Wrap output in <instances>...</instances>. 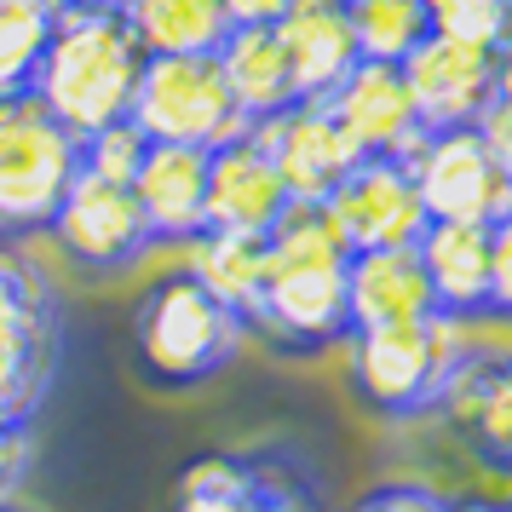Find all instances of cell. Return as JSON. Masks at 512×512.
<instances>
[{
	"mask_svg": "<svg viewBox=\"0 0 512 512\" xmlns=\"http://www.w3.org/2000/svg\"><path fill=\"white\" fill-rule=\"evenodd\" d=\"M346 265H351V248L328 225V213L311 208V202H294L282 213L277 231L265 236L259 300L248 305L242 323L259 328L265 346L288 351V357H311V351L351 340Z\"/></svg>",
	"mask_w": 512,
	"mask_h": 512,
	"instance_id": "obj_1",
	"label": "cell"
},
{
	"mask_svg": "<svg viewBox=\"0 0 512 512\" xmlns=\"http://www.w3.org/2000/svg\"><path fill=\"white\" fill-rule=\"evenodd\" d=\"M144 58H150V47L139 41L127 6L58 0L47 58H41V75H35V98L81 139V133H93L104 121H121L133 110Z\"/></svg>",
	"mask_w": 512,
	"mask_h": 512,
	"instance_id": "obj_2",
	"label": "cell"
},
{
	"mask_svg": "<svg viewBox=\"0 0 512 512\" xmlns=\"http://www.w3.org/2000/svg\"><path fill=\"white\" fill-rule=\"evenodd\" d=\"M242 311L225 305L196 271H167L144 288L133 311V357L150 386L162 392H190L208 386L242 346Z\"/></svg>",
	"mask_w": 512,
	"mask_h": 512,
	"instance_id": "obj_3",
	"label": "cell"
},
{
	"mask_svg": "<svg viewBox=\"0 0 512 512\" xmlns=\"http://www.w3.org/2000/svg\"><path fill=\"white\" fill-rule=\"evenodd\" d=\"M466 334L455 317H420L397 328L351 334V386L386 420H415L438 409L455 369L466 363Z\"/></svg>",
	"mask_w": 512,
	"mask_h": 512,
	"instance_id": "obj_4",
	"label": "cell"
},
{
	"mask_svg": "<svg viewBox=\"0 0 512 512\" xmlns=\"http://www.w3.org/2000/svg\"><path fill=\"white\" fill-rule=\"evenodd\" d=\"M81 173V139L35 93L0 98V236L52 225L64 190Z\"/></svg>",
	"mask_w": 512,
	"mask_h": 512,
	"instance_id": "obj_5",
	"label": "cell"
},
{
	"mask_svg": "<svg viewBox=\"0 0 512 512\" xmlns=\"http://www.w3.org/2000/svg\"><path fill=\"white\" fill-rule=\"evenodd\" d=\"M127 116L139 121L150 144H208V150L248 127L219 52H150Z\"/></svg>",
	"mask_w": 512,
	"mask_h": 512,
	"instance_id": "obj_6",
	"label": "cell"
},
{
	"mask_svg": "<svg viewBox=\"0 0 512 512\" xmlns=\"http://www.w3.org/2000/svg\"><path fill=\"white\" fill-rule=\"evenodd\" d=\"M64 357L58 294L24 259L0 254V420L35 426Z\"/></svg>",
	"mask_w": 512,
	"mask_h": 512,
	"instance_id": "obj_7",
	"label": "cell"
},
{
	"mask_svg": "<svg viewBox=\"0 0 512 512\" xmlns=\"http://www.w3.org/2000/svg\"><path fill=\"white\" fill-rule=\"evenodd\" d=\"M47 236L70 254V265L93 271V277H116V271H133L156 236H150V219H144L133 185H116V179H98V173H75V185L64 190V202L52 213Z\"/></svg>",
	"mask_w": 512,
	"mask_h": 512,
	"instance_id": "obj_8",
	"label": "cell"
},
{
	"mask_svg": "<svg viewBox=\"0 0 512 512\" xmlns=\"http://www.w3.org/2000/svg\"><path fill=\"white\" fill-rule=\"evenodd\" d=\"M409 173L426 219H478L495 225L512 208V173L495 162L478 127H432L409 150Z\"/></svg>",
	"mask_w": 512,
	"mask_h": 512,
	"instance_id": "obj_9",
	"label": "cell"
},
{
	"mask_svg": "<svg viewBox=\"0 0 512 512\" xmlns=\"http://www.w3.org/2000/svg\"><path fill=\"white\" fill-rule=\"evenodd\" d=\"M317 208L328 213V225L340 231L351 254H363V248H415L420 231L432 225L403 156H363L340 179V190Z\"/></svg>",
	"mask_w": 512,
	"mask_h": 512,
	"instance_id": "obj_10",
	"label": "cell"
},
{
	"mask_svg": "<svg viewBox=\"0 0 512 512\" xmlns=\"http://www.w3.org/2000/svg\"><path fill=\"white\" fill-rule=\"evenodd\" d=\"M294 196L254 127L208 150V236H271Z\"/></svg>",
	"mask_w": 512,
	"mask_h": 512,
	"instance_id": "obj_11",
	"label": "cell"
},
{
	"mask_svg": "<svg viewBox=\"0 0 512 512\" xmlns=\"http://www.w3.org/2000/svg\"><path fill=\"white\" fill-rule=\"evenodd\" d=\"M403 81L415 93V110L432 127H472L495 104V81H501V52L472 47L455 35H426L403 64Z\"/></svg>",
	"mask_w": 512,
	"mask_h": 512,
	"instance_id": "obj_12",
	"label": "cell"
},
{
	"mask_svg": "<svg viewBox=\"0 0 512 512\" xmlns=\"http://www.w3.org/2000/svg\"><path fill=\"white\" fill-rule=\"evenodd\" d=\"M340 133L357 144V156H403L426 139V121L415 110V93L397 64H374V58H357V70L323 98Z\"/></svg>",
	"mask_w": 512,
	"mask_h": 512,
	"instance_id": "obj_13",
	"label": "cell"
},
{
	"mask_svg": "<svg viewBox=\"0 0 512 512\" xmlns=\"http://www.w3.org/2000/svg\"><path fill=\"white\" fill-rule=\"evenodd\" d=\"M254 133L265 139V150H271V162H277L288 196H294V202H311V208L328 202V196L340 190V179L363 162L357 144L340 133L334 110H328V104H311V98H300L294 110H282L277 121H259Z\"/></svg>",
	"mask_w": 512,
	"mask_h": 512,
	"instance_id": "obj_14",
	"label": "cell"
},
{
	"mask_svg": "<svg viewBox=\"0 0 512 512\" xmlns=\"http://www.w3.org/2000/svg\"><path fill=\"white\" fill-rule=\"evenodd\" d=\"M150 236L173 248H196L208 236V144H150L133 173Z\"/></svg>",
	"mask_w": 512,
	"mask_h": 512,
	"instance_id": "obj_15",
	"label": "cell"
},
{
	"mask_svg": "<svg viewBox=\"0 0 512 512\" xmlns=\"http://www.w3.org/2000/svg\"><path fill=\"white\" fill-rule=\"evenodd\" d=\"M346 317H351V334L438 317L432 282H426V265H420L415 248H363V254H351Z\"/></svg>",
	"mask_w": 512,
	"mask_h": 512,
	"instance_id": "obj_16",
	"label": "cell"
},
{
	"mask_svg": "<svg viewBox=\"0 0 512 512\" xmlns=\"http://www.w3.org/2000/svg\"><path fill=\"white\" fill-rule=\"evenodd\" d=\"M277 35L288 52V70H294V93L311 104H323L357 70V35H351L346 0H288Z\"/></svg>",
	"mask_w": 512,
	"mask_h": 512,
	"instance_id": "obj_17",
	"label": "cell"
},
{
	"mask_svg": "<svg viewBox=\"0 0 512 512\" xmlns=\"http://www.w3.org/2000/svg\"><path fill=\"white\" fill-rule=\"evenodd\" d=\"M466 449L495 472H512V351L507 357H472L455 369L438 403Z\"/></svg>",
	"mask_w": 512,
	"mask_h": 512,
	"instance_id": "obj_18",
	"label": "cell"
},
{
	"mask_svg": "<svg viewBox=\"0 0 512 512\" xmlns=\"http://www.w3.org/2000/svg\"><path fill=\"white\" fill-rule=\"evenodd\" d=\"M426 282H432V305L438 317L472 323L489 305V225L478 219H432L415 242Z\"/></svg>",
	"mask_w": 512,
	"mask_h": 512,
	"instance_id": "obj_19",
	"label": "cell"
},
{
	"mask_svg": "<svg viewBox=\"0 0 512 512\" xmlns=\"http://www.w3.org/2000/svg\"><path fill=\"white\" fill-rule=\"evenodd\" d=\"M219 64H225V81H231V98L242 121L259 127V121H277L282 110H294L300 93H294V70H288V52H282L277 24H254V29H231L219 41Z\"/></svg>",
	"mask_w": 512,
	"mask_h": 512,
	"instance_id": "obj_20",
	"label": "cell"
},
{
	"mask_svg": "<svg viewBox=\"0 0 512 512\" xmlns=\"http://www.w3.org/2000/svg\"><path fill=\"white\" fill-rule=\"evenodd\" d=\"M127 12L150 52H219L231 35L225 0H133Z\"/></svg>",
	"mask_w": 512,
	"mask_h": 512,
	"instance_id": "obj_21",
	"label": "cell"
},
{
	"mask_svg": "<svg viewBox=\"0 0 512 512\" xmlns=\"http://www.w3.org/2000/svg\"><path fill=\"white\" fill-rule=\"evenodd\" d=\"M58 0H0V98L35 93Z\"/></svg>",
	"mask_w": 512,
	"mask_h": 512,
	"instance_id": "obj_22",
	"label": "cell"
},
{
	"mask_svg": "<svg viewBox=\"0 0 512 512\" xmlns=\"http://www.w3.org/2000/svg\"><path fill=\"white\" fill-rule=\"evenodd\" d=\"M346 6H351L357 58H374V64H403L432 35L426 0H346Z\"/></svg>",
	"mask_w": 512,
	"mask_h": 512,
	"instance_id": "obj_23",
	"label": "cell"
},
{
	"mask_svg": "<svg viewBox=\"0 0 512 512\" xmlns=\"http://www.w3.org/2000/svg\"><path fill=\"white\" fill-rule=\"evenodd\" d=\"M190 271L248 317V305L259 300V277H265V236H202Z\"/></svg>",
	"mask_w": 512,
	"mask_h": 512,
	"instance_id": "obj_24",
	"label": "cell"
},
{
	"mask_svg": "<svg viewBox=\"0 0 512 512\" xmlns=\"http://www.w3.org/2000/svg\"><path fill=\"white\" fill-rule=\"evenodd\" d=\"M432 35H455L472 47H507L512 41V0H426Z\"/></svg>",
	"mask_w": 512,
	"mask_h": 512,
	"instance_id": "obj_25",
	"label": "cell"
},
{
	"mask_svg": "<svg viewBox=\"0 0 512 512\" xmlns=\"http://www.w3.org/2000/svg\"><path fill=\"white\" fill-rule=\"evenodd\" d=\"M144 150H150V139L139 133L133 116L104 121V127H93V133H81V167L98 173V179H116V185H133Z\"/></svg>",
	"mask_w": 512,
	"mask_h": 512,
	"instance_id": "obj_26",
	"label": "cell"
},
{
	"mask_svg": "<svg viewBox=\"0 0 512 512\" xmlns=\"http://www.w3.org/2000/svg\"><path fill=\"white\" fill-rule=\"evenodd\" d=\"M484 317L512 323V208L489 225V305Z\"/></svg>",
	"mask_w": 512,
	"mask_h": 512,
	"instance_id": "obj_27",
	"label": "cell"
},
{
	"mask_svg": "<svg viewBox=\"0 0 512 512\" xmlns=\"http://www.w3.org/2000/svg\"><path fill=\"white\" fill-rule=\"evenodd\" d=\"M29 455H35V426L0 420V501H12L29 478Z\"/></svg>",
	"mask_w": 512,
	"mask_h": 512,
	"instance_id": "obj_28",
	"label": "cell"
},
{
	"mask_svg": "<svg viewBox=\"0 0 512 512\" xmlns=\"http://www.w3.org/2000/svg\"><path fill=\"white\" fill-rule=\"evenodd\" d=\"M351 512H449V501H443L438 489H426V484H380V489H369Z\"/></svg>",
	"mask_w": 512,
	"mask_h": 512,
	"instance_id": "obj_29",
	"label": "cell"
},
{
	"mask_svg": "<svg viewBox=\"0 0 512 512\" xmlns=\"http://www.w3.org/2000/svg\"><path fill=\"white\" fill-rule=\"evenodd\" d=\"M472 127L484 133V144L495 150V162L512 173V104H507V98H495V104H489V110L472 121Z\"/></svg>",
	"mask_w": 512,
	"mask_h": 512,
	"instance_id": "obj_30",
	"label": "cell"
},
{
	"mask_svg": "<svg viewBox=\"0 0 512 512\" xmlns=\"http://www.w3.org/2000/svg\"><path fill=\"white\" fill-rule=\"evenodd\" d=\"M282 12H288V0H225V18H231V29L277 24Z\"/></svg>",
	"mask_w": 512,
	"mask_h": 512,
	"instance_id": "obj_31",
	"label": "cell"
},
{
	"mask_svg": "<svg viewBox=\"0 0 512 512\" xmlns=\"http://www.w3.org/2000/svg\"><path fill=\"white\" fill-rule=\"evenodd\" d=\"M495 98H507L512 104V41L501 47V81H495Z\"/></svg>",
	"mask_w": 512,
	"mask_h": 512,
	"instance_id": "obj_32",
	"label": "cell"
},
{
	"mask_svg": "<svg viewBox=\"0 0 512 512\" xmlns=\"http://www.w3.org/2000/svg\"><path fill=\"white\" fill-rule=\"evenodd\" d=\"M449 512H507V507H489V501H461V507H455V501H449Z\"/></svg>",
	"mask_w": 512,
	"mask_h": 512,
	"instance_id": "obj_33",
	"label": "cell"
},
{
	"mask_svg": "<svg viewBox=\"0 0 512 512\" xmlns=\"http://www.w3.org/2000/svg\"><path fill=\"white\" fill-rule=\"evenodd\" d=\"M0 512H24V507H12V501H0Z\"/></svg>",
	"mask_w": 512,
	"mask_h": 512,
	"instance_id": "obj_34",
	"label": "cell"
},
{
	"mask_svg": "<svg viewBox=\"0 0 512 512\" xmlns=\"http://www.w3.org/2000/svg\"><path fill=\"white\" fill-rule=\"evenodd\" d=\"M104 6H133V0H104Z\"/></svg>",
	"mask_w": 512,
	"mask_h": 512,
	"instance_id": "obj_35",
	"label": "cell"
}]
</instances>
